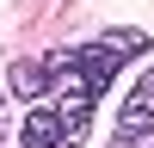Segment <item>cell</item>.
<instances>
[{
	"label": "cell",
	"instance_id": "cell-1",
	"mask_svg": "<svg viewBox=\"0 0 154 148\" xmlns=\"http://www.w3.org/2000/svg\"><path fill=\"white\" fill-rule=\"evenodd\" d=\"M148 130H154V62L136 74L130 99L117 105V142H111V148H130L136 136H148Z\"/></svg>",
	"mask_w": 154,
	"mask_h": 148
},
{
	"label": "cell",
	"instance_id": "cell-3",
	"mask_svg": "<svg viewBox=\"0 0 154 148\" xmlns=\"http://www.w3.org/2000/svg\"><path fill=\"white\" fill-rule=\"evenodd\" d=\"M130 148H154V130H148V136H136V142H130Z\"/></svg>",
	"mask_w": 154,
	"mask_h": 148
},
{
	"label": "cell",
	"instance_id": "cell-2",
	"mask_svg": "<svg viewBox=\"0 0 154 148\" xmlns=\"http://www.w3.org/2000/svg\"><path fill=\"white\" fill-rule=\"evenodd\" d=\"M19 148H68V130H62L56 105H37L31 117L19 123Z\"/></svg>",
	"mask_w": 154,
	"mask_h": 148
}]
</instances>
